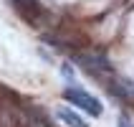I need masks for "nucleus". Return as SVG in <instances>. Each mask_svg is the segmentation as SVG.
I'll return each instance as SVG.
<instances>
[{"mask_svg": "<svg viewBox=\"0 0 134 127\" xmlns=\"http://www.w3.org/2000/svg\"><path fill=\"white\" fill-rule=\"evenodd\" d=\"M15 3H18L20 8H33V10H38V3H36V0H15Z\"/></svg>", "mask_w": 134, "mask_h": 127, "instance_id": "7ed1b4c3", "label": "nucleus"}, {"mask_svg": "<svg viewBox=\"0 0 134 127\" xmlns=\"http://www.w3.org/2000/svg\"><path fill=\"white\" fill-rule=\"evenodd\" d=\"M58 117H61V120H63V122H66L68 127H86V122H83L81 117H79V114L68 112L66 107H61V109H58Z\"/></svg>", "mask_w": 134, "mask_h": 127, "instance_id": "f03ea898", "label": "nucleus"}, {"mask_svg": "<svg viewBox=\"0 0 134 127\" xmlns=\"http://www.w3.org/2000/svg\"><path fill=\"white\" fill-rule=\"evenodd\" d=\"M63 99H66L68 104H74V107H79V109H83V112L94 114V117H99V114H101V102H99L96 97L86 94L83 89H79V87L66 89V92H63Z\"/></svg>", "mask_w": 134, "mask_h": 127, "instance_id": "f257e3e1", "label": "nucleus"}]
</instances>
